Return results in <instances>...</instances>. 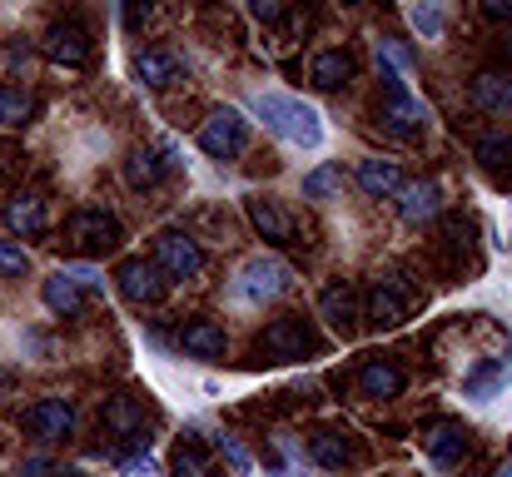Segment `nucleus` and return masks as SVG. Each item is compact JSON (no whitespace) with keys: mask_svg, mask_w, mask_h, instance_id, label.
Masks as SVG:
<instances>
[{"mask_svg":"<svg viewBox=\"0 0 512 477\" xmlns=\"http://www.w3.org/2000/svg\"><path fill=\"white\" fill-rule=\"evenodd\" d=\"M249 105H254V115H259L279 140H289V145H299V150H319V145H324V120H319L314 105H304V100H294V95H279V90H259Z\"/></svg>","mask_w":512,"mask_h":477,"instance_id":"f257e3e1","label":"nucleus"},{"mask_svg":"<svg viewBox=\"0 0 512 477\" xmlns=\"http://www.w3.org/2000/svg\"><path fill=\"white\" fill-rule=\"evenodd\" d=\"M120 239H125V229H120V219L105 214V209H80V214H70V224H65V244H70L75 254H85V259L120 249Z\"/></svg>","mask_w":512,"mask_h":477,"instance_id":"f03ea898","label":"nucleus"},{"mask_svg":"<svg viewBox=\"0 0 512 477\" xmlns=\"http://www.w3.org/2000/svg\"><path fill=\"white\" fill-rule=\"evenodd\" d=\"M150 264L165 274V284H184V279H199L204 254H199V244H194L189 234L165 229V234H155V254H150Z\"/></svg>","mask_w":512,"mask_h":477,"instance_id":"7ed1b4c3","label":"nucleus"},{"mask_svg":"<svg viewBox=\"0 0 512 477\" xmlns=\"http://www.w3.org/2000/svg\"><path fill=\"white\" fill-rule=\"evenodd\" d=\"M244 145H249V120L239 110H214L199 125V150L209 159H234L244 155Z\"/></svg>","mask_w":512,"mask_h":477,"instance_id":"20e7f679","label":"nucleus"},{"mask_svg":"<svg viewBox=\"0 0 512 477\" xmlns=\"http://www.w3.org/2000/svg\"><path fill=\"white\" fill-rule=\"evenodd\" d=\"M40 50H45V60H55V65H70V70H85V65H90V55H95L90 35H85L75 20H60V25H50V30H45V40H40Z\"/></svg>","mask_w":512,"mask_h":477,"instance_id":"39448f33","label":"nucleus"},{"mask_svg":"<svg viewBox=\"0 0 512 477\" xmlns=\"http://www.w3.org/2000/svg\"><path fill=\"white\" fill-rule=\"evenodd\" d=\"M314 348V338H309V328L299 323V318H274L264 333H259V353L269 358V363H294V358H304Z\"/></svg>","mask_w":512,"mask_h":477,"instance_id":"423d86ee","label":"nucleus"},{"mask_svg":"<svg viewBox=\"0 0 512 477\" xmlns=\"http://www.w3.org/2000/svg\"><path fill=\"white\" fill-rule=\"evenodd\" d=\"M383 125L393 130V135H418L423 125H428V110L408 95V85L403 80H393V85H383Z\"/></svg>","mask_w":512,"mask_h":477,"instance_id":"0eeeda50","label":"nucleus"},{"mask_svg":"<svg viewBox=\"0 0 512 477\" xmlns=\"http://www.w3.org/2000/svg\"><path fill=\"white\" fill-rule=\"evenodd\" d=\"M289 279H294L289 264H279V259H249L244 274H239V294L254 299V304H264V299H279L289 289Z\"/></svg>","mask_w":512,"mask_h":477,"instance_id":"6e6552de","label":"nucleus"},{"mask_svg":"<svg viewBox=\"0 0 512 477\" xmlns=\"http://www.w3.org/2000/svg\"><path fill=\"white\" fill-rule=\"evenodd\" d=\"M115 284H120V294H125L130 304H140V309L165 299V274H160L150 259H125L120 274H115Z\"/></svg>","mask_w":512,"mask_h":477,"instance_id":"1a4fd4ad","label":"nucleus"},{"mask_svg":"<svg viewBox=\"0 0 512 477\" xmlns=\"http://www.w3.org/2000/svg\"><path fill=\"white\" fill-rule=\"evenodd\" d=\"M25 423H30V433H35L40 443H60V438H70V428H75V408H70L65 398H40V403L25 413Z\"/></svg>","mask_w":512,"mask_h":477,"instance_id":"9d476101","label":"nucleus"},{"mask_svg":"<svg viewBox=\"0 0 512 477\" xmlns=\"http://www.w3.org/2000/svg\"><path fill=\"white\" fill-rule=\"evenodd\" d=\"M468 428L463 423H433V428H423V453L433 458V463H443V468H453L463 453H468Z\"/></svg>","mask_w":512,"mask_h":477,"instance_id":"9b49d317","label":"nucleus"},{"mask_svg":"<svg viewBox=\"0 0 512 477\" xmlns=\"http://www.w3.org/2000/svg\"><path fill=\"white\" fill-rule=\"evenodd\" d=\"M508 378H512L508 358H488V363H478V368L463 378V393H468L473 403H493V398L508 388Z\"/></svg>","mask_w":512,"mask_h":477,"instance_id":"f8f14e48","label":"nucleus"},{"mask_svg":"<svg viewBox=\"0 0 512 477\" xmlns=\"http://www.w3.org/2000/svg\"><path fill=\"white\" fill-rule=\"evenodd\" d=\"M244 209H249V224H254L269 244H294V219H289L274 199H249Z\"/></svg>","mask_w":512,"mask_h":477,"instance_id":"ddd939ff","label":"nucleus"},{"mask_svg":"<svg viewBox=\"0 0 512 477\" xmlns=\"http://www.w3.org/2000/svg\"><path fill=\"white\" fill-rule=\"evenodd\" d=\"M468 100H473V110H483V115H508V110H512V80H508V75L483 70V75L473 80Z\"/></svg>","mask_w":512,"mask_h":477,"instance_id":"4468645a","label":"nucleus"},{"mask_svg":"<svg viewBox=\"0 0 512 477\" xmlns=\"http://www.w3.org/2000/svg\"><path fill=\"white\" fill-rule=\"evenodd\" d=\"M40 299H45V309H50V314H65V318H75L80 309H85V289H80V284H75V279H70L65 269L45 279Z\"/></svg>","mask_w":512,"mask_h":477,"instance_id":"2eb2a0df","label":"nucleus"},{"mask_svg":"<svg viewBox=\"0 0 512 477\" xmlns=\"http://www.w3.org/2000/svg\"><path fill=\"white\" fill-rule=\"evenodd\" d=\"M358 184H363V194L388 199V194L403 189V169H398L393 159H363V164H358Z\"/></svg>","mask_w":512,"mask_h":477,"instance_id":"dca6fc26","label":"nucleus"},{"mask_svg":"<svg viewBox=\"0 0 512 477\" xmlns=\"http://www.w3.org/2000/svg\"><path fill=\"white\" fill-rule=\"evenodd\" d=\"M179 343H184V353H194V358H224V328L209 323V318L184 323V328H179Z\"/></svg>","mask_w":512,"mask_h":477,"instance_id":"f3484780","label":"nucleus"},{"mask_svg":"<svg viewBox=\"0 0 512 477\" xmlns=\"http://www.w3.org/2000/svg\"><path fill=\"white\" fill-rule=\"evenodd\" d=\"M309 80H314L319 90H343V85L353 80V55H348V50H324V55H314Z\"/></svg>","mask_w":512,"mask_h":477,"instance_id":"a211bd4d","label":"nucleus"},{"mask_svg":"<svg viewBox=\"0 0 512 477\" xmlns=\"http://www.w3.org/2000/svg\"><path fill=\"white\" fill-rule=\"evenodd\" d=\"M105 428L110 433H120V438H140V428H145V403L140 398H105Z\"/></svg>","mask_w":512,"mask_h":477,"instance_id":"6ab92c4d","label":"nucleus"},{"mask_svg":"<svg viewBox=\"0 0 512 477\" xmlns=\"http://www.w3.org/2000/svg\"><path fill=\"white\" fill-rule=\"evenodd\" d=\"M135 75H140L150 90H165V85L179 80V55H170V50H140V55H135Z\"/></svg>","mask_w":512,"mask_h":477,"instance_id":"aec40b11","label":"nucleus"},{"mask_svg":"<svg viewBox=\"0 0 512 477\" xmlns=\"http://www.w3.org/2000/svg\"><path fill=\"white\" fill-rule=\"evenodd\" d=\"M408 289L398 284V279H383L373 294H368V314L378 318V323H398V318H408Z\"/></svg>","mask_w":512,"mask_h":477,"instance_id":"412c9836","label":"nucleus"},{"mask_svg":"<svg viewBox=\"0 0 512 477\" xmlns=\"http://www.w3.org/2000/svg\"><path fill=\"white\" fill-rule=\"evenodd\" d=\"M398 194H403L398 209H403V219H413V224H418V219H433V214L443 209V189H438L433 179H428V184H403Z\"/></svg>","mask_w":512,"mask_h":477,"instance_id":"4be33fe9","label":"nucleus"},{"mask_svg":"<svg viewBox=\"0 0 512 477\" xmlns=\"http://www.w3.org/2000/svg\"><path fill=\"white\" fill-rule=\"evenodd\" d=\"M5 224L15 234H40L45 229V199L40 194H15L10 209H5Z\"/></svg>","mask_w":512,"mask_h":477,"instance_id":"5701e85b","label":"nucleus"},{"mask_svg":"<svg viewBox=\"0 0 512 477\" xmlns=\"http://www.w3.org/2000/svg\"><path fill=\"white\" fill-rule=\"evenodd\" d=\"M358 388H363L368 398H398V393H403V373H398L393 363H363V368H358Z\"/></svg>","mask_w":512,"mask_h":477,"instance_id":"b1692460","label":"nucleus"},{"mask_svg":"<svg viewBox=\"0 0 512 477\" xmlns=\"http://www.w3.org/2000/svg\"><path fill=\"white\" fill-rule=\"evenodd\" d=\"M319 314H324V323L329 328H353V318H358V304H353V294L343 289V284H334V289H324V299H319Z\"/></svg>","mask_w":512,"mask_h":477,"instance_id":"393cba45","label":"nucleus"},{"mask_svg":"<svg viewBox=\"0 0 512 477\" xmlns=\"http://www.w3.org/2000/svg\"><path fill=\"white\" fill-rule=\"evenodd\" d=\"M170 473L174 477H214V458H209V448H199V443H179L170 458Z\"/></svg>","mask_w":512,"mask_h":477,"instance_id":"a878e982","label":"nucleus"},{"mask_svg":"<svg viewBox=\"0 0 512 477\" xmlns=\"http://www.w3.org/2000/svg\"><path fill=\"white\" fill-rule=\"evenodd\" d=\"M160 174H165V164L155 150H130L125 155V179H130V189H150V184H160Z\"/></svg>","mask_w":512,"mask_h":477,"instance_id":"bb28decb","label":"nucleus"},{"mask_svg":"<svg viewBox=\"0 0 512 477\" xmlns=\"http://www.w3.org/2000/svg\"><path fill=\"white\" fill-rule=\"evenodd\" d=\"M408 20H413V30H418L423 40H438L443 25H448V15H443L438 0H413V5H408Z\"/></svg>","mask_w":512,"mask_h":477,"instance_id":"cd10ccee","label":"nucleus"},{"mask_svg":"<svg viewBox=\"0 0 512 477\" xmlns=\"http://www.w3.org/2000/svg\"><path fill=\"white\" fill-rule=\"evenodd\" d=\"M343 189V174L334 164H319V169H309L304 174V199H314V204H324V199H334Z\"/></svg>","mask_w":512,"mask_h":477,"instance_id":"c85d7f7f","label":"nucleus"},{"mask_svg":"<svg viewBox=\"0 0 512 477\" xmlns=\"http://www.w3.org/2000/svg\"><path fill=\"white\" fill-rule=\"evenodd\" d=\"M35 115V100L20 85H0V125H25Z\"/></svg>","mask_w":512,"mask_h":477,"instance_id":"c756f323","label":"nucleus"},{"mask_svg":"<svg viewBox=\"0 0 512 477\" xmlns=\"http://www.w3.org/2000/svg\"><path fill=\"white\" fill-rule=\"evenodd\" d=\"M309 453H314V463H319V468H343V463L353 458L339 433H314V438H309Z\"/></svg>","mask_w":512,"mask_h":477,"instance_id":"7c9ffc66","label":"nucleus"},{"mask_svg":"<svg viewBox=\"0 0 512 477\" xmlns=\"http://www.w3.org/2000/svg\"><path fill=\"white\" fill-rule=\"evenodd\" d=\"M473 155L483 159L488 169H512V140L508 135H488V140H478Z\"/></svg>","mask_w":512,"mask_h":477,"instance_id":"2f4dec72","label":"nucleus"},{"mask_svg":"<svg viewBox=\"0 0 512 477\" xmlns=\"http://www.w3.org/2000/svg\"><path fill=\"white\" fill-rule=\"evenodd\" d=\"M279 443V458H274V477H304V453H299V443L294 438H274Z\"/></svg>","mask_w":512,"mask_h":477,"instance_id":"473e14b6","label":"nucleus"},{"mask_svg":"<svg viewBox=\"0 0 512 477\" xmlns=\"http://www.w3.org/2000/svg\"><path fill=\"white\" fill-rule=\"evenodd\" d=\"M214 448H219V458H224V463H229L234 473H239V477H249V468H254V463H249V453L239 448V438L219 433V438H214Z\"/></svg>","mask_w":512,"mask_h":477,"instance_id":"72a5a7b5","label":"nucleus"},{"mask_svg":"<svg viewBox=\"0 0 512 477\" xmlns=\"http://www.w3.org/2000/svg\"><path fill=\"white\" fill-rule=\"evenodd\" d=\"M25 269H30V254H25L15 239H0V274L15 279V274H25Z\"/></svg>","mask_w":512,"mask_h":477,"instance_id":"f704fd0d","label":"nucleus"},{"mask_svg":"<svg viewBox=\"0 0 512 477\" xmlns=\"http://www.w3.org/2000/svg\"><path fill=\"white\" fill-rule=\"evenodd\" d=\"M284 10H289V0H249V15H254V20H264V25L284 20Z\"/></svg>","mask_w":512,"mask_h":477,"instance_id":"c9c22d12","label":"nucleus"},{"mask_svg":"<svg viewBox=\"0 0 512 477\" xmlns=\"http://www.w3.org/2000/svg\"><path fill=\"white\" fill-rule=\"evenodd\" d=\"M65 274H70V279H75L80 289H100V284H105V279H100V274H95L90 264H65Z\"/></svg>","mask_w":512,"mask_h":477,"instance_id":"e433bc0d","label":"nucleus"},{"mask_svg":"<svg viewBox=\"0 0 512 477\" xmlns=\"http://www.w3.org/2000/svg\"><path fill=\"white\" fill-rule=\"evenodd\" d=\"M145 15H150V0H125V25H130V30H140Z\"/></svg>","mask_w":512,"mask_h":477,"instance_id":"4c0bfd02","label":"nucleus"},{"mask_svg":"<svg viewBox=\"0 0 512 477\" xmlns=\"http://www.w3.org/2000/svg\"><path fill=\"white\" fill-rule=\"evenodd\" d=\"M483 15L488 20H512V0H483Z\"/></svg>","mask_w":512,"mask_h":477,"instance_id":"58836bf2","label":"nucleus"},{"mask_svg":"<svg viewBox=\"0 0 512 477\" xmlns=\"http://www.w3.org/2000/svg\"><path fill=\"white\" fill-rule=\"evenodd\" d=\"M125 473L130 477H155V463H150V458H130V463H125Z\"/></svg>","mask_w":512,"mask_h":477,"instance_id":"ea45409f","label":"nucleus"},{"mask_svg":"<svg viewBox=\"0 0 512 477\" xmlns=\"http://www.w3.org/2000/svg\"><path fill=\"white\" fill-rule=\"evenodd\" d=\"M55 477H85V473H55Z\"/></svg>","mask_w":512,"mask_h":477,"instance_id":"a19ab883","label":"nucleus"},{"mask_svg":"<svg viewBox=\"0 0 512 477\" xmlns=\"http://www.w3.org/2000/svg\"><path fill=\"white\" fill-rule=\"evenodd\" d=\"M498 477H512V468H503V473H498Z\"/></svg>","mask_w":512,"mask_h":477,"instance_id":"79ce46f5","label":"nucleus"},{"mask_svg":"<svg viewBox=\"0 0 512 477\" xmlns=\"http://www.w3.org/2000/svg\"><path fill=\"white\" fill-rule=\"evenodd\" d=\"M508 60H512V35H508Z\"/></svg>","mask_w":512,"mask_h":477,"instance_id":"37998d69","label":"nucleus"},{"mask_svg":"<svg viewBox=\"0 0 512 477\" xmlns=\"http://www.w3.org/2000/svg\"><path fill=\"white\" fill-rule=\"evenodd\" d=\"M343 5H353V0H343Z\"/></svg>","mask_w":512,"mask_h":477,"instance_id":"c03bdc74","label":"nucleus"}]
</instances>
